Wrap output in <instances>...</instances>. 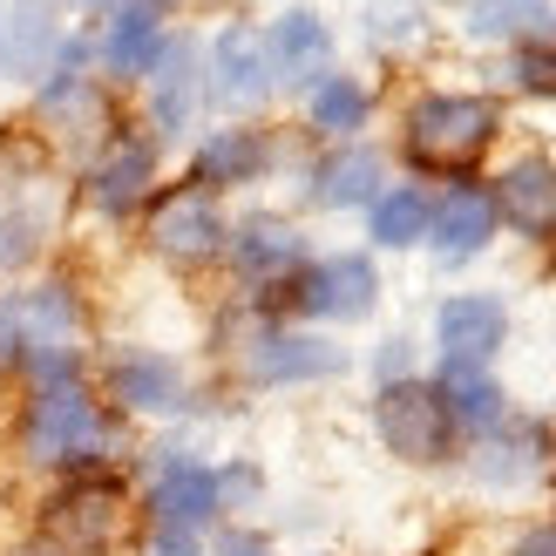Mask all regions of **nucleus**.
Instances as JSON below:
<instances>
[{"instance_id":"f704fd0d","label":"nucleus","mask_w":556,"mask_h":556,"mask_svg":"<svg viewBox=\"0 0 556 556\" xmlns=\"http://www.w3.org/2000/svg\"><path fill=\"white\" fill-rule=\"evenodd\" d=\"M129 8H143V14H156V21H163V8H177V0H129Z\"/></svg>"},{"instance_id":"c9c22d12","label":"nucleus","mask_w":556,"mask_h":556,"mask_svg":"<svg viewBox=\"0 0 556 556\" xmlns=\"http://www.w3.org/2000/svg\"><path fill=\"white\" fill-rule=\"evenodd\" d=\"M21 556H54V549H48V543H27V549H21Z\"/></svg>"},{"instance_id":"423d86ee","label":"nucleus","mask_w":556,"mask_h":556,"mask_svg":"<svg viewBox=\"0 0 556 556\" xmlns=\"http://www.w3.org/2000/svg\"><path fill=\"white\" fill-rule=\"evenodd\" d=\"M102 394H109V407H116V414L163 421V414H184V407H190V374L177 367L170 353L136 346V353H116V359H109Z\"/></svg>"},{"instance_id":"f3484780","label":"nucleus","mask_w":556,"mask_h":556,"mask_svg":"<svg viewBox=\"0 0 556 556\" xmlns=\"http://www.w3.org/2000/svg\"><path fill=\"white\" fill-rule=\"evenodd\" d=\"M150 177H156V150H150V143H136V136H123V143L89 170V198H96L109 217H123V211L143 204Z\"/></svg>"},{"instance_id":"aec40b11","label":"nucleus","mask_w":556,"mask_h":556,"mask_svg":"<svg viewBox=\"0 0 556 556\" xmlns=\"http://www.w3.org/2000/svg\"><path fill=\"white\" fill-rule=\"evenodd\" d=\"M198 96H204V81H198V48H190V41H163L156 68H150V109H156V123H163V129H184L190 109H198Z\"/></svg>"},{"instance_id":"a211bd4d","label":"nucleus","mask_w":556,"mask_h":556,"mask_svg":"<svg viewBox=\"0 0 556 556\" xmlns=\"http://www.w3.org/2000/svg\"><path fill=\"white\" fill-rule=\"evenodd\" d=\"M211 62H217V96L225 102H258L271 89V48L252 27H225L217 48H211Z\"/></svg>"},{"instance_id":"20e7f679","label":"nucleus","mask_w":556,"mask_h":556,"mask_svg":"<svg viewBox=\"0 0 556 556\" xmlns=\"http://www.w3.org/2000/svg\"><path fill=\"white\" fill-rule=\"evenodd\" d=\"M123 522H129V503H123L116 482L75 476L68 489L48 495V509H41V543H48L54 556H102L109 543L123 536Z\"/></svg>"},{"instance_id":"39448f33","label":"nucleus","mask_w":556,"mask_h":556,"mask_svg":"<svg viewBox=\"0 0 556 556\" xmlns=\"http://www.w3.org/2000/svg\"><path fill=\"white\" fill-rule=\"evenodd\" d=\"M143 516L156 530H211L225 503H217V468L198 462L190 448H156L150 462V482H143Z\"/></svg>"},{"instance_id":"dca6fc26","label":"nucleus","mask_w":556,"mask_h":556,"mask_svg":"<svg viewBox=\"0 0 556 556\" xmlns=\"http://www.w3.org/2000/svg\"><path fill=\"white\" fill-rule=\"evenodd\" d=\"M265 170V136L258 129H211L198 156H190V177L198 190H231V184H252Z\"/></svg>"},{"instance_id":"ddd939ff","label":"nucleus","mask_w":556,"mask_h":556,"mask_svg":"<svg viewBox=\"0 0 556 556\" xmlns=\"http://www.w3.org/2000/svg\"><path fill=\"white\" fill-rule=\"evenodd\" d=\"M428 238H434V252L441 258H476L482 244L495 238V198L482 184H455L448 198L434 204V217H428Z\"/></svg>"},{"instance_id":"7ed1b4c3","label":"nucleus","mask_w":556,"mask_h":556,"mask_svg":"<svg viewBox=\"0 0 556 556\" xmlns=\"http://www.w3.org/2000/svg\"><path fill=\"white\" fill-rule=\"evenodd\" d=\"M495 129H503V116L482 96H421L407 109V150L428 170H468L495 143Z\"/></svg>"},{"instance_id":"c756f323","label":"nucleus","mask_w":556,"mask_h":556,"mask_svg":"<svg viewBox=\"0 0 556 556\" xmlns=\"http://www.w3.org/2000/svg\"><path fill=\"white\" fill-rule=\"evenodd\" d=\"M27 252H35V217H0V271H14L27 265Z\"/></svg>"},{"instance_id":"5701e85b","label":"nucleus","mask_w":556,"mask_h":556,"mask_svg":"<svg viewBox=\"0 0 556 556\" xmlns=\"http://www.w3.org/2000/svg\"><path fill=\"white\" fill-rule=\"evenodd\" d=\"M156 54H163V27H156V14H143V8H123L116 27L102 35V68H109V75H150Z\"/></svg>"},{"instance_id":"c85d7f7f","label":"nucleus","mask_w":556,"mask_h":556,"mask_svg":"<svg viewBox=\"0 0 556 556\" xmlns=\"http://www.w3.org/2000/svg\"><path fill=\"white\" fill-rule=\"evenodd\" d=\"M204 549L211 543L198 530H156V522L143 530V543H136V556H204Z\"/></svg>"},{"instance_id":"f8f14e48","label":"nucleus","mask_w":556,"mask_h":556,"mask_svg":"<svg viewBox=\"0 0 556 556\" xmlns=\"http://www.w3.org/2000/svg\"><path fill=\"white\" fill-rule=\"evenodd\" d=\"M543 462H549V428H543V421H516V414H509L503 428H489V434L476 441L468 476H476L482 489H522Z\"/></svg>"},{"instance_id":"cd10ccee","label":"nucleus","mask_w":556,"mask_h":556,"mask_svg":"<svg viewBox=\"0 0 556 556\" xmlns=\"http://www.w3.org/2000/svg\"><path fill=\"white\" fill-rule=\"evenodd\" d=\"M217 503H225V516L231 509H258L265 503V468L258 462H225L217 468Z\"/></svg>"},{"instance_id":"412c9836","label":"nucleus","mask_w":556,"mask_h":556,"mask_svg":"<svg viewBox=\"0 0 556 556\" xmlns=\"http://www.w3.org/2000/svg\"><path fill=\"white\" fill-rule=\"evenodd\" d=\"M48 48H54L48 0H14V8L0 14V68H8V75H35Z\"/></svg>"},{"instance_id":"e433bc0d","label":"nucleus","mask_w":556,"mask_h":556,"mask_svg":"<svg viewBox=\"0 0 556 556\" xmlns=\"http://www.w3.org/2000/svg\"><path fill=\"white\" fill-rule=\"evenodd\" d=\"M81 8H102V0H81Z\"/></svg>"},{"instance_id":"b1692460","label":"nucleus","mask_w":556,"mask_h":556,"mask_svg":"<svg viewBox=\"0 0 556 556\" xmlns=\"http://www.w3.org/2000/svg\"><path fill=\"white\" fill-rule=\"evenodd\" d=\"M231 258L244 278H286L299 258H305V244L286 231V225H271V217H252L238 238H231Z\"/></svg>"},{"instance_id":"f257e3e1","label":"nucleus","mask_w":556,"mask_h":556,"mask_svg":"<svg viewBox=\"0 0 556 556\" xmlns=\"http://www.w3.org/2000/svg\"><path fill=\"white\" fill-rule=\"evenodd\" d=\"M14 448L27 468H54V476H102L123 448V428H116V407L96 401L89 387H35L14 421Z\"/></svg>"},{"instance_id":"72a5a7b5","label":"nucleus","mask_w":556,"mask_h":556,"mask_svg":"<svg viewBox=\"0 0 556 556\" xmlns=\"http://www.w3.org/2000/svg\"><path fill=\"white\" fill-rule=\"evenodd\" d=\"M509 556H556V522H536V530H522L509 543Z\"/></svg>"},{"instance_id":"6e6552de","label":"nucleus","mask_w":556,"mask_h":556,"mask_svg":"<svg viewBox=\"0 0 556 556\" xmlns=\"http://www.w3.org/2000/svg\"><path fill=\"white\" fill-rule=\"evenodd\" d=\"M244 374L258 387L332 380V374H346V346L319 340V332H258V340H244Z\"/></svg>"},{"instance_id":"bb28decb","label":"nucleus","mask_w":556,"mask_h":556,"mask_svg":"<svg viewBox=\"0 0 556 556\" xmlns=\"http://www.w3.org/2000/svg\"><path fill=\"white\" fill-rule=\"evenodd\" d=\"M313 129H326V136H353L359 123H367V89H359L353 75H319L313 81Z\"/></svg>"},{"instance_id":"f03ea898","label":"nucleus","mask_w":556,"mask_h":556,"mask_svg":"<svg viewBox=\"0 0 556 556\" xmlns=\"http://www.w3.org/2000/svg\"><path fill=\"white\" fill-rule=\"evenodd\" d=\"M374 434L380 448L394 462H414V468H441L462 455V428L448 421V407H441L434 380H387L374 394Z\"/></svg>"},{"instance_id":"473e14b6","label":"nucleus","mask_w":556,"mask_h":556,"mask_svg":"<svg viewBox=\"0 0 556 556\" xmlns=\"http://www.w3.org/2000/svg\"><path fill=\"white\" fill-rule=\"evenodd\" d=\"M204 556H271V543H265L258 530H225V536H217Z\"/></svg>"},{"instance_id":"4be33fe9","label":"nucleus","mask_w":556,"mask_h":556,"mask_svg":"<svg viewBox=\"0 0 556 556\" xmlns=\"http://www.w3.org/2000/svg\"><path fill=\"white\" fill-rule=\"evenodd\" d=\"M374 184H380V156L374 150H340L313 170V198L326 211H346V204H374L380 198Z\"/></svg>"},{"instance_id":"7c9ffc66","label":"nucleus","mask_w":556,"mask_h":556,"mask_svg":"<svg viewBox=\"0 0 556 556\" xmlns=\"http://www.w3.org/2000/svg\"><path fill=\"white\" fill-rule=\"evenodd\" d=\"M516 81L522 89H556V41L549 48H522L516 54Z\"/></svg>"},{"instance_id":"0eeeda50","label":"nucleus","mask_w":556,"mask_h":556,"mask_svg":"<svg viewBox=\"0 0 556 556\" xmlns=\"http://www.w3.org/2000/svg\"><path fill=\"white\" fill-rule=\"evenodd\" d=\"M509 340V305L489 299V292H455L448 305L434 313V346H441V367H489Z\"/></svg>"},{"instance_id":"6ab92c4d","label":"nucleus","mask_w":556,"mask_h":556,"mask_svg":"<svg viewBox=\"0 0 556 556\" xmlns=\"http://www.w3.org/2000/svg\"><path fill=\"white\" fill-rule=\"evenodd\" d=\"M265 48H271V75H292V81H319L326 54H332V35H326V21H319V14L292 8V14H278V21H271Z\"/></svg>"},{"instance_id":"9b49d317","label":"nucleus","mask_w":556,"mask_h":556,"mask_svg":"<svg viewBox=\"0 0 556 556\" xmlns=\"http://www.w3.org/2000/svg\"><path fill=\"white\" fill-rule=\"evenodd\" d=\"M21 367L27 359H81V299L75 286H35V292H21Z\"/></svg>"},{"instance_id":"393cba45","label":"nucleus","mask_w":556,"mask_h":556,"mask_svg":"<svg viewBox=\"0 0 556 556\" xmlns=\"http://www.w3.org/2000/svg\"><path fill=\"white\" fill-rule=\"evenodd\" d=\"M428 217H434V204L421 198L414 184H394V190H380L374 198V244H421L428 238Z\"/></svg>"},{"instance_id":"9d476101","label":"nucleus","mask_w":556,"mask_h":556,"mask_svg":"<svg viewBox=\"0 0 556 556\" xmlns=\"http://www.w3.org/2000/svg\"><path fill=\"white\" fill-rule=\"evenodd\" d=\"M150 244L177 265H204L225 252V217H217L211 190H170L150 217Z\"/></svg>"},{"instance_id":"2f4dec72","label":"nucleus","mask_w":556,"mask_h":556,"mask_svg":"<svg viewBox=\"0 0 556 556\" xmlns=\"http://www.w3.org/2000/svg\"><path fill=\"white\" fill-rule=\"evenodd\" d=\"M21 305L14 299H0V367H21Z\"/></svg>"},{"instance_id":"2eb2a0df","label":"nucleus","mask_w":556,"mask_h":556,"mask_svg":"<svg viewBox=\"0 0 556 556\" xmlns=\"http://www.w3.org/2000/svg\"><path fill=\"white\" fill-rule=\"evenodd\" d=\"M495 211H509L516 231H549L556 225V170L549 156H516L495 184Z\"/></svg>"},{"instance_id":"1a4fd4ad","label":"nucleus","mask_w":556,"mask_h":556,"mask_svg":"<svg viewBox=\"0 0 556 556\" xmlns=\"http://www.w3.org/2000/svg\"><path fill=\"white\" fill-rule=\"evenodd\" d=\"M374 299H380V278L367 258H319V265H305L299 271V292L292 305L305 319H367L374 313Z\"/></svg>"},{"instance_id":"a878e982","label":"nucleus","mask_w":556,"mask_h":556,"mask_svg":"<svg viewBox=\"0 0 556 556\" xmlns=\"http://www.w3.org/2000/svg\"><path fill=\"white\" fill-rule=\"evenodd\" d=\"M462 27L482 35V41H495V35H543L549 8L543 0H462Z\"/></svg>"},{"instance_id":"4468645a","label":"nucleus","mask_w":556,"mask_h":556,"mask_svg":"<svg viewBox=\"0 0 556 556\" xmlns=\"http://www.w3.org/2000/svg\"><path fill=\"white\" fill-rule=\"evenodd\" d=\"M434 394H441V407H448V421L462 428V441H482L489 428L509 421V394L495 387L489 367H441Z\"/></svg>"}]
</instances>
